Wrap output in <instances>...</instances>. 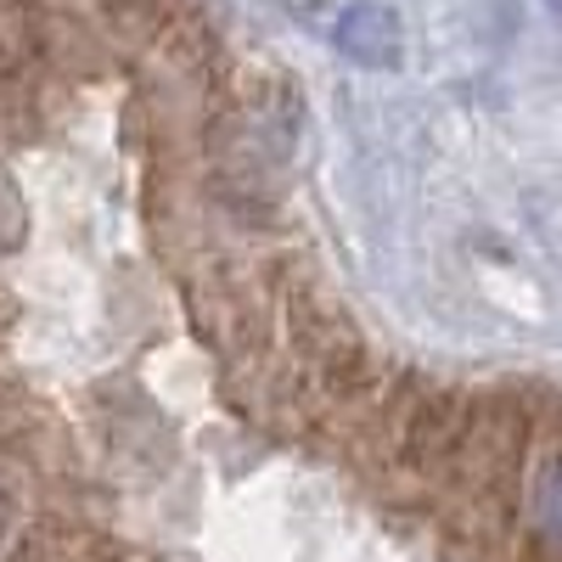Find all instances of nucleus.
I'll use <instances>...</instances> for the list:
<instances>
[{"instance_id": "obj_2", "label": "nucleus", "mask_w": 562, "mask_h": 562, "mask_svg": "<svg viewBox=\"0 0 562 562\" xmlns=\"http://www.w3.org/2000/svg\"><path fill=\"white\" fill-rule=\"evenodd\" d=\"M535 524L551 546H562V445L540 461V479H535Z\"/></svg>"}, {"instance_id": "obj_1", "label": "nucleus", "mask_w": 562, "mask_h": 562, "mask_svg": "<svg viewBox=\"0 0 562 562\" xmlns=\"http://www.w3.org/2000/svg\"><path fill=\"white\" fill-rule=\"evenodd\" d=\"M338 45L360 63H394L400 57V23L394 12H378V7H360L338 23Z\"/></svg>"}]
</instances>
